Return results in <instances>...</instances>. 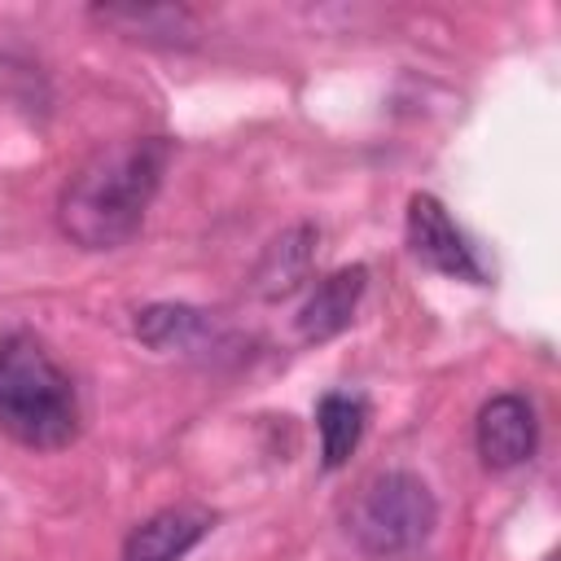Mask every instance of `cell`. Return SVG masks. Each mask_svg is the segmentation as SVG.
Wrapping results in <instances>:
<instances>
[{"instance_id":"7c38bea8","label":"cell","mask_w":561,"mask_h":561,"mask_svg":"<svg viewBox=\"0 0 561 561\" xmlns=\"http://www.w3.org/2000/svg\"><path fill=\"white\" fill-rule=\"evenodd\" d=\"M548 561H557V557H548Z\"/></svg>"},{"instance_id":"30bf717a","label":"cell","mask_w":561,"mask_h":561,"mask_svg":"<svg viewBox=\"0 0 561 561\" xmlns=\"http://www.w3.org/2000/svg\"><path fill=\"white\" fill-rule=\"evenodd\" d=\"M364 425H368V408L355 394L329 390L316 403V434H320V460H324V469H342L351 460V451L364 438Z\"/></svg>"},{"instance_id":"8992f818","label":"cell","mask_w":561,"mask_h":561,"mask_svg":"<svg viewBox=\"0 0 561 561\" xmlns=\"http://www.w3.org/2000/svg\"><path fill=\"white\" fill-rule=\"evenodd\" d=\"M210 530V513L197 504H175L162 508L153 517H145L140 526H131V535L123 539V561H180L188 548H197Z\"/></svg>"},{"instance_id":"52a82bcc","label":"cell","mask_w":561,"mask_h":561,"mask_svg":"<svg viewBox=\"0 0 561 561\" xmlns=\"http://www.w3.org/2000/svg\"><path fill=\"white\" fill-rule=\"evenodd\" d=\"M316 250H320V228L316 224H294L285 232H276L259 263H254V294L276 302V298H289L307 276H311V263H316Z\"/></svg>"},{"instance_id":"277c9868","label":"cell","mask_w":561,"mask_h":561,"mask_svg":"<svg viewBox=\"0 0 561 561\" xmlns=\"http://www.w3.org/2000/svg\"><path fill=\"white\" fill-rule=\"evenodd\" d=\"M408 250L451 276V280H469V285H486V267L478 259V250L469 245V237L456 228V219L447 215V206L434 193H412L408 197Z\"/></svg>"},{"instance_id":"7a4b0ae2","label":"cell","mask_w":561,"mask_h":561,"mask_svg":"<svg viewBox=\"0 0 561 561\" xmlns=\"http://www.w3.org/2000/svg\"><path fill=\"white\" fill-rule=\"evenodd\" d=\"M0 430L35 451H57L79 434L75 381L31 333H0Z\"/></svg>"},{"instance_id":"9c48e42d","label":"cell","mask_w":561,"mask_h":561,"mask_svg":"<svg viewBox=\"0 0 561 561\" xmlns=\"http://www.w3.org/2000/svg\"><path fill=\"white\" fill-rule=\"evenodd\" d=\"M92 18L145 44H193L197 39V18L184 4H96Z\"/></svg>"},{"instance_id":"6da1fadb","label":"cell","mask_w":561,"mask_h":561,"mask_svg":"<svg viewBox=\"0 0 561 561\" xmlns=\"http://www.w3.org/2000/svg\"><path fill=\"white\" fill-rule=\"evenodd\" d=\"M171 140L131 136L96 149L61 188L57 224L79 250H114L131 241L167 175Z\"/></svg>"},{"instance_id":"ba28073f","label":"cell","mask_w":561,"mask_h":561,"mask_svg":"<svg viewBox=\"0 0 561 561\" xmlns=\"http://www.w3.org/2000/svg\"><path fill=\"white\" fill-rule=\"evenodd\" d=\"M364 285H368V267L364 263H351V267L329 272L307 294V302L298 307V333H302V342H329V337H337L355 320V307L364 298Z\"/></svg>"},{"instance_id":"3957f363","label":"cell","mask_w":561,"mask_h":561,"mask_svg":"<svg viewBox=\"0 0 561 561\" xmlns=\"http://www.w3.org/2000/svg\"><path fill=\"white\" fill-rule=\"evenodd\" d=\"M346 535L368 557H403L421 548L438 526L434 491L408 469H381L346 504Z\"/></svg>"},{"instance_id":"5b68a950","label":"cell","mask_w":561,"mask_h":561,"mask_svg":"<svg viewBox=\"0 0 561 561\" xmlns=\"http://www.w3.org/2000/svg\"><path fill=\"white\" fill-rule=\"evenodd\" d=\"M535 438H539V421L530 399L522 394H495L482 403L478 412V456L486 469H517L522 460L535 456Z\"/></svg>"},{"instance_id":"8fae6325","label":"cell","mask_w":561,"mask_h":561,"mask_svg":"<svg viewBox=\"0 0 561 561\" xmlns=\"http://www.w3.org/2000/svg\"><path fill=\"white\" fill-rule=\"evenodd\" d=\"M131 329L153 351H193L210 333V316L188 302H149L136 311Z\"/></svg>"}]
</instances>
